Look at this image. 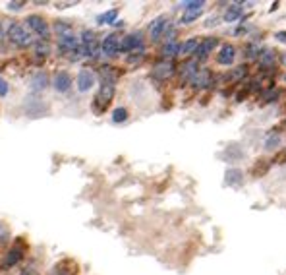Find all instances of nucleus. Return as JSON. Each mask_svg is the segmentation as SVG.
<instances>
[{
  "instance_id": "f257e3e1",
  "label": "nucleus",
  "mask_w": 286,
  "mask_h": 275,
  "mask_svg": "<svg viewBox=\"0 0 286 275\" xmlns=\"http://www.w3.org/2000/svg\"><path fill=\"white\" fill-rule=\"evenodd\" d=\"M207 6L205 0H188V2H180L182 8V16H180V26H191L203 16V10Z\"/></svg>"
},
{
  "instance_id": "f03ea898",
  "label": "nucleus",
  "mask_w": 286,
  "mask_h": 275,
  "mask_svg": "<svg viewBox=\"0 0 286 275\" xmlns=\"http://www.w3.org/2000/svg\"><path fill=\"white\" fill-rule=\"evenodd\" d=\"M6 35H8L10 43L17 47V49H27V47H33L35 45L33 35L24 27V24H8Z\"/></svg>"
},
{
  "instance_id": "7ed1b4c3",
  "label": "nucleus",
  "mask_w": 286,
  "mask_h": 275,
  "mask_svg": "<svg viewBox=\"0 0 286 275\" xmlns=\"http://www.w3.org/2000/svg\"><path fill=\"white\" fill-rule=\"evenodd\" d=\"M172 19L168 18L166 14H161V16H157L155 19H151V24L147 26V37L151 43H161L163 39H165L166 31L172 27Z\"/></svg>"
},
{
  "instance_id": "20e7f679",
  "label": "nucleus",
  "mask_w": 286,
  "mask_h": 275,
  "mask_svg": "<svg viewBox=\"0 0 286 275\" xmlns=\"http://www.w3.org/2000/svg\"><path fill=\"white\" fill-rule=\"evenodd\" d=\"M24 27L31 35L39 37V41H49V37H51V27L47 24V19L43 16H39V14L27 16L26 22H24Z\"/></svg>"
},
{
  "instance_id": "39448f33",
  "label": "nucleus",
  "mask_w": 286,
  "mask_h": 275,
  "mask_svg": "<svg viewBox=\"0 0 286 275\" xmlns=\"http://www.w3.org/2000/svg\"><path fill=\"white\" fill-rule=\"evenodd\" d=\"M143 37H145L143 31H131L128 35H124L120 41V53H145V39Z\"/></svg>"
},
{
  "instance_id": "423d86ee",
  "label": "nucleus",
  "mask_w": 286,
  "mask_h": 275,
  "mask_svg": "<svg viewBox=\"0 0 286 275\" xmlns=\"http://www.w3.org/2000/svg\"><path fill=\"white\" fill-rule=\"evenodd\" d=\"M255 64H257V74H271L278 66V51L273 47H263Z\"/></svg>"
},
{
  "instance_id": "0eeeda50",
  "label": "nucleus",
  "mask_w": 286,
  "mask_h": 275,
  "mask_svg": "<svg viewBox=\"0 0 286 275\" xmlns=\"http://www.w3.org/2000/svg\"><path fill=\"white\" fill-rule=\"evenodd\" d=\"M114 95H116V86H114V83H101V86H99L95 101H93V111H95L97 115L103 113L104 109L111 105V101L114 99Z\"/></svg>"
},
{
  "instance_id": "6e6552de",
  "label": "nucleus",
  "mask_w": 286,
  "mask_h": 275,
  "mask_svg": "<svg viewBox=\"0 0 286 275\" xmlns=\"http://www.w3.org/2000/svg\"><path fill=\"white\" fill-rule=\"evenodd\" d=\"M176 74H178V66H176L174 60H159V62H155L153 64V68H151L153 80L161 81V83L172 80Z\"/></svg>"
},
{
  "instance_id": "1a4fd4ad",
  "label": "nucleus",
  "mask_w": 286,
  "mask_h": 275,
  "mask_svg": "<svg viewBox=\"0 0 286 275\" xmlns=\"http://www.w3.org/2000/svg\"><path fill=\"white\" fill-rule=\"evenodd\" d=\"M218 47H221V39L217 35H209V37H201L200 41V47H197V51L193 54V58L197 60L200 64L207 62L209 56L217 51Z\"/></svg>"
},
{
  "instance_id": "9d476101",
  "label": "nucleus",
  "mask_w": 286,
  "mask_h": 275,
  "mask_svg": "<svg viewBox=\"0 0 286 275\" xmlns=\"http://www.w3.org/2000/svg\"><path fill=\"white\" fill-rule=\"evenodd\" d=\"M201 70V64L191 56V58H184L180 66H178V78L182 86H190V81L197 76V72Z\"/></svg>"
},
{
  "instance_id": "9b49d317",
  "label": "nucleus",
  "mask_w": 286,
  "mask_h": 275,
  "mask_svg": "<svg viewBox=\"0 0 286 275\" xmlns=\"http://www.w3.org/2000/svg\"><path fill=\"white\" fill-rule=\"evenodd\" d=\"M215 78H217V74L211 68H201L197 76L190 81V88L195 91H209V89L215 88Z\"/></svg>"
},
{
  "instance_id": "f8f14e48",
  "label": "nucleus",
  "mask_w": 286,
  "mask_h": 275,
  "mask_svg": "<svg viewBox=\"0 0 286 275\" xmlns=\"http://www.w3.org/2000/svg\"><path fill=\"white\" fill-rule=\"evenodd\" d=\"M218 66H234L236 60H238V47L234 43H221L217 51V56H215Z\"/></svg>"
},
{
  "instance_id": "ddd939ff",
  "label": "nucleus",
  "mask_w": 286,
  "mask_h": 275,
  "mask_svg": "<svg viewBox=\"0 0 286 275\" xmlns=\"http://www.w3.org/2000/svg\"><path fill=\"white\" fill-rule=\"evenodd\" d=\"M120 41L122 37L118 33H108L101 41V54L103 58H116L120 54Z\"/></svg>"
},
{
  "instance_id": "4468645a",
  "label": "nucleus",
  "mask_w": 286,
  "mask_h": 275,
  "mask_svg": "<svg viewBox=\"0 0 286 275\" xmlns=\"http://www.w3.org/2000/svg\"><path fill=\"white\" fill-rule=\"evenodd\" d=\"M223 24H240L246 16V4L244 2H230V4H225V10H223Z\"/></svg>"
},
{
  "instance_id": "2eb2a0df",
  "label": "nucleus",
  "mask_w": 286,
  "mask_h": 275,
  "mask_svg": "<svg viewBox=\"0 0 286 275\" xmlns=\"http://www.w3.org/2000/svg\"><path fill=\"white\" fill-rule=\"evenodd\" d=\"M250 78V64H238V66H232L230 70L225 74V83H230V86H238V83H244Z\"/></svg>"
},
{
  "instance_id": "dca6fc26",
  "label": "nucleus",
  "mask_w": 286,
  "mask_h": 275,
  "mask_svg": "<svg viewBox=\"0 0 286 275\" xmlns=\"http://www.w3.org/2000/svg\"><path fill=\"white\" fill-rule=\"evenodd\" d=\"M284 147V134L280 130H269L263 138V151L265 153H278Z\"/></svg>"
},
{
  "instance_id": "f3484780",
  "label": "nucleus",
  "mask_w": 286,
  "mask_h": 275,
  "mask_svg": "<svg viewBox=\"0 0 286 275\" xmlns=\"http://www.w3.org/2000/svg\"><path fill=\"white\" fill-rule=\"evenodd\" d=\"M97 74L91 68H81L78 72V78H76V86H78V91L79 93H87V91H91L93 86L97 83Z\"/></svg>"
},
{
  "instance_id": "a211bd4d",
  "label": "nucleus",
  "mask_w": 286,
  "mask_h": 275,
  "mask_svg": "<svg viewBox=\"0 0 286 275\" xmlns=\"http://www.w3.org/2000/svg\"><path fill=\"white\" fill-rule=\"evenodd\" d=\"M52 89L56 93H68L72 86H74V80H72V74L68 70H58L54 74V78L51 81Z\"/></svg>"
},
{
  "instance_id": "6ab92c4d",
  "label": "nucleus",
  "mask_w": 286,
  "mask_h": 275,
  "mask_svg": "<svg viewBox=\"0 0 286 275\" xmlns=\"http://www.w3.org/2000/svg\"><path fill=\"white\" fill-rule=\"evenodd\" d=\"M280 97H282V89L278 88L277 83H273V86H269V88H265L261 91L259 95H257V101H259V105L265 107V105H275V103H278Z\"/></svg>"
},
{
  "instance_id": "aec40b11",
  "label": "nucleus",
  "mask_w": 286,
  "mask_h": 275,
  "mask_svg": "<svg viewBox=\"0 0 286 275\" xmlns=\"http://www.w3.org/2000/svg\"><path fill=\"white\" fill-rule=\"evenodd\" d=\"M49 86H51V78H49V74L45 70L35 72L33 76H31V80H29V91L31 93H43Z\"/></svg>"
},
{
  "instance_id": "412c9836",
  "label": "nucleus",
  "mask_w": 286,
  "mask_h": 275,
  "mask_svg": "<svg viewBox=\"0 0 286 275\" xmlns=\"http://www.w3.org/2000/svg\"><path fill=\"white\" fill-rule=\"evenodd\" d=\"M246 180V175L240 167H228L225 171V186L228 188H240Z\"/></svg>"
},
{
  "instance_id": "4be33fe9",
  "label": "nucleus",
  "mask_w": 286,
  "mask_h": 275,
  "mask_svg": "<svg viewBox=\"0 0 286 275\" xmlns=\"http://www.w3.org/2000/svg\"><path fill=\"white\" fill-rule=\"evenodd\" d=\"M56 39H58V49H60L62 53L74 54L79 47H81V41H79V37L76 35V33H70V35H64V37H56Z\"/></svg>"
},
{
  "instance_id": "5701e85b",
  "label": "nucleus",
  "mask_w": 286,
  "mask_h": 275,
  "mask_svg": "<svg viewBox=\"0 0 286 275\" xmlns=\"http://www.w3.org/2000/svg\"><path fill=\"white\" fill-rule=\"evenodd\" d=\"M263 47L265 45L259 43V41H252V39H248L246 45H244L242 53H244V58H246V64L248 62H255L257 58H259L261 51H263Z\"/></svg>"
},
{
  "instance_id": "b1692460",
  "label": "nucleus",
  "mask_w": 286,
  "mask_h": 275,
  "mask_svg": "<svg viewBox=\"0 0 286 275\" xmlns=\"http://www.w3.org/2000/svg\"><path fill=\"white\" fill-rule=\"evenodd\" d=\"M180 47L182 41H172V43H163L159 49V56L161 60H176L180 56Z\"/></svg>"
},
{
  "instance_id": "393cba45",
  "label": "nucleus",
  "mask_w": 286,
  "mask_h": 275,
  "mask_svg": "<svg viewBox=\"0 0 286 275\" xmlns=\"http://www.w3.org/2000/svg\"><path fill=\"white\" fill-rule=\"evenodd\" d=\"M200 41L201 37H188V39H184L182 47H180V56L182 58H191L195 54V51H197V47H200Z\"/></svg>"
},
{
  "instance_id": "a878e982",
  "label": "nucleus",
  "mask_w": 286,
  "mask_h": 275,
  "mask_svg": "<svg viewBox=\"0 0 286 275\" xmlns=\"http://www.w3.org/2000/svg\"><path fill=\"white\" fill-rule=\"evenodd\" d=\"M223 157H225L226 163H238L246 157V151H244L242 145H228L223 151Z\"/></svg>"
},
{
  "instance_id": "bb28decb",
  "label": "nucleus",
  "mask_w": 286,
  "mask_h": 275,
  "mask_svg": "<svg viewBox=\"0 0 286 275\" xmlns=\"http://www.w3.org/2000/svg\"><path fill=\"white\" fill-rule=\"evenodd\" d=\"M118 72H116V68L114 66H103L101 70H99V74H97V78L101 80V83H114L116 86V81H118Z\"/></svg>"
},
{
  "instance_id": "cd10ccee",
  "label": "nucleus",
  "mask_w": 286,
  "mask_h": 275,
  "mask_svg": "<svg viewBox=\"0 0 286 275\" xmlns=\"http://www.w3.org/2000/svg\"><path fill=\"white\" fill-rule=\"evenodd\" d=\"M118 14H120V10L118 8H111V10H106V12H103V14H99L95 18L97 26H113L114 22L118 19Z\"/></svg>"
},
{
  "instance_id": "c85d7f7f",
  "label": "nucleus",
  "mask_w": 286,
  "mask_h": 275,
  "mask_svg": "<svg viewBox=\"0 0 286 275\" xmlns=\"http://www.w3.org/2000/svg\"><path fill=\"white\" fill-rule=\"evenodd\" d=\"M21 258H24V248H16V246H14V248L4 256V262H2V264H4V267H14L16 264L21 262Z\"/></svg>"
},
{
  "instance_id": "c756f323",
  "label": "nucleus",
  "mask_w": 286,
  "mask_h": 275,
  "mask_svg": "<svg viewBox=\"0 0 286 275\" xmlns=\"http://www.w3.org/2000/svg\"><path fill=\"white\" fill-rule=\"evenodd\" d=\"M79 41H81L83 47H93V45H99L97 33L93 31V29H89V27L81 29V33H79Z\"/></svg>"
},
{
  "instance_id": "7c9ffc66",
  "label": "nucleus",
  "mask_w": 286,
  "mask_h": 275,
  "mask_svg": "<svg viewBox=\"0 0 286 275\" xmlns=\"http://www.w3.org/2000/svg\"><path fill=\"white\" fill-rule=\"evenodd\" d=\"M33 54L37 56V58H39V60L47 58V56L51 54V43H49V41H35Z\"/></svg>"
},
{
  "instance_id": "2f4dec72",
  "label": "nucleus",
  "mask_w": 286,
  "mask_h": 275,
  "mask_svg": "<svg viewBox=\"0 0 286 275\" xmlns=\"http://www.w3.org/2000/svg\"><path fill=\"white\" fill-rule=\"evenodd\" d=\"M271 163H273V159H259L252 167V175L255 178H259V177H263V175H267V171L271 169Z\"/></svg>"
},
{
  "instance_id": "473e14b6",
  "label": "nucleus",
  "mask_w": 286,
  "mask_h": 275,
  "mask_svg": "<svg viewBox=\"0 0 286 275\" xmlns=\"http://www.w3.org/2000/svg\"><path fill=\"white\" fill-rule=\"evenodd\" d=\"M128 118H130V113H128L126 107H116L113 113H111V120H113L114 124H124Z\"/></svg>"
},
{
  "instance_id": "72a5a7b5",
  "label": "nucleus",
  "mask_w": 286,
  "mask_h": 275,
  "mask_svg": "<svg viewBox=\"0 0 286 275\" xmlns=\"http://www.w3.org/2000/svg\"><path fill=\"white\" fill-rule=\"evenodd\" d=\"M52 29H54L56 37H64V35L74 33V27H72V24H68V22H54Z\"/></svg>"
},
{
  "instance_id": "f704fd0d",
  "label": "nucleus",
  "mask_w": 286,
  "mask_h": 275,
  "mask_svg": "<svg viewBox=\"0 0 286 275\" xmlns=\"http://www.w3.org/2000/svg\"><path fill=\"white\" fill-rule=\"evenodd\" d=\"M218 24H223V16H221V14H211L209 18H205V24H203V26L207 27V29H211V27H217Z\"/></svg>"
},
{
  "instance_id": "c9c22d12",
  "label": "nucleus",
  "mask_w": 286,
  "mask_h": 275,
  "mask_svg": "<svg viewBox=\"0 0 286 275\" xmlns=\"http://www.w3.org/2000/svg\"><path fill=\"white\" fill-rule=\"evenodd\" d=\"M143 58H145V53H131V54L126 56V62L128 64H139Z\"/></svg>"
},
{
  "instance_id": "e433bc0d",
  "label": "nucleus",
  "mask_w": 286,
  "mask_h": 275,
  "mask_svg": "<svg viewBox=\"0 0 286 275\" xmlns=\"http://www.w3.org/2000/svg\"><path fill=\"white\" fill-rule=\"evenodd\" d=\"M8 91H10L8 81H6L4 78H2V76H0V97H6V95H8Z\"/></svg>"
},
{
  "instance_id": "4c0bfd02",
  "label": "nucleus",
  "mask_w": 286,
  "mask_h": 275,
  "mask_svg": "<svg viewBox=\"0 0 286 275\" xmlns=\"http://www.w3.org/2000/svg\"><path fill=\"white\" fill-rule=\"evenodd\" d=\"M24 6H26V2H8V10H12V12H17Z\"/></svg>"
},
{
  "instance_id": "58836bf2",
  "label": "nucleus",
  "mask_w": 286,
  "mask_h": 275,
  "mask_svg": "<svg viewBox=\"0 0 286 275\" xmlns=\"http://www.w3.org/2000/svg\"><path fill=\"white\" fill-rule=\"evenodd\" d=\"M275 39H277L278 43H286V29H282V31H277V33H275Z\"/></svg>"
},
{
  "instance_id": "ea45409f",
  "label": "nucleus",
  "mask_w": 286,
  "mask_h": 275,
  "mask_svg": "<svg viewBox=\"0 0 286 275\" xmlns=\"http://www.w3.org/2000/svg\"><path fill=\"white\" fill-rule=\"evenodd\" d=\"M278 66H282L286 70V53H278Z\"/></svg>"
},
{
  "instance_id": "a19ab883",
  "label": "nucleus",
  "mask_w": 286,
  "mask_h": 275,
  "mask_svg": "<svg viewBox=\"0 0 286 275\" xmlns=\"http://www.w3.org/2000/svg\"><path fill=\"white\" fill-rule=\"evenodd\" d=\"M24 275H37V271H35V267H26V269H24Z\"/></svg>"
},
{
  "instance_id": "79ce46f5",
  "label": "nucleus",
  "mask_w": 286,
  "mask_h": 275,
  "mask_svg": "<svg viewBox=\"0 0 286 275\" xmlns=\"http://www.w3.org/2000/svg\"><path fill=\"white\" fill-rule=\"evenodd\" d=\"M278 6H280V2H273V4H271V8H269V14L271 12H277Z\"/></svg>"
},
{
  "instance_id": "37998d69",
  "label": "nucleus",
  "mask_w": 286,
  "mask_h": 275,
  "mask_svg": "<svg viewBox=\"0 0 286 275\" xmlns=\"http://www.w3.org/2000/svg\"><path fill=\"white\" fill-rule=\"evenodd\" d=\"M124 26H126V22H124V19H116V22L113 24V27H124Z\"/></svg>"
},
{
  "instance_id": "c03bdc74",
  "label": "nucleus",
  "mask_w": 286,
  "mask_h": 275,
  "mask_svg": "<svg viewBox=\"0 0 286 275\" xmlns=\"http://www.w3.org/2000/svg\"><path fill=\"white\" fill-rule=\"evenodd\" d=\"M4 39V26H2V19H0V41Z\"/></svg>"
},
{
  "instance_id": "a18cd8bd",
  "label": "nucleus",
  "mask_w": 286,
  "mask_h": 275,
  "mask_svg": "<svg viewBox=\"0 0 286 275\" xmlns=\"http://www.w3.org/2000/svg\"><path fill=\"white\" fill-rule=\"evenodd\" d=\"M282 81L286 83V70H284V74H282Z\"/></svg>"
},
{
  "instance_id": "49530a36",
  "label": "nucleus",
  "mask_w": 286,
  "mask_h": 275,
  "mask_svg": "<svg viewBox=\"0 0 286 275\" xmlns=\"http://www.w3.org/2000/svg\"><path fill=\"white\" fill-rule=\"evenodd\" d=\"M282 126H284V130H286V118H284V120H282Z\"/></svg>"
}]
</instances>
